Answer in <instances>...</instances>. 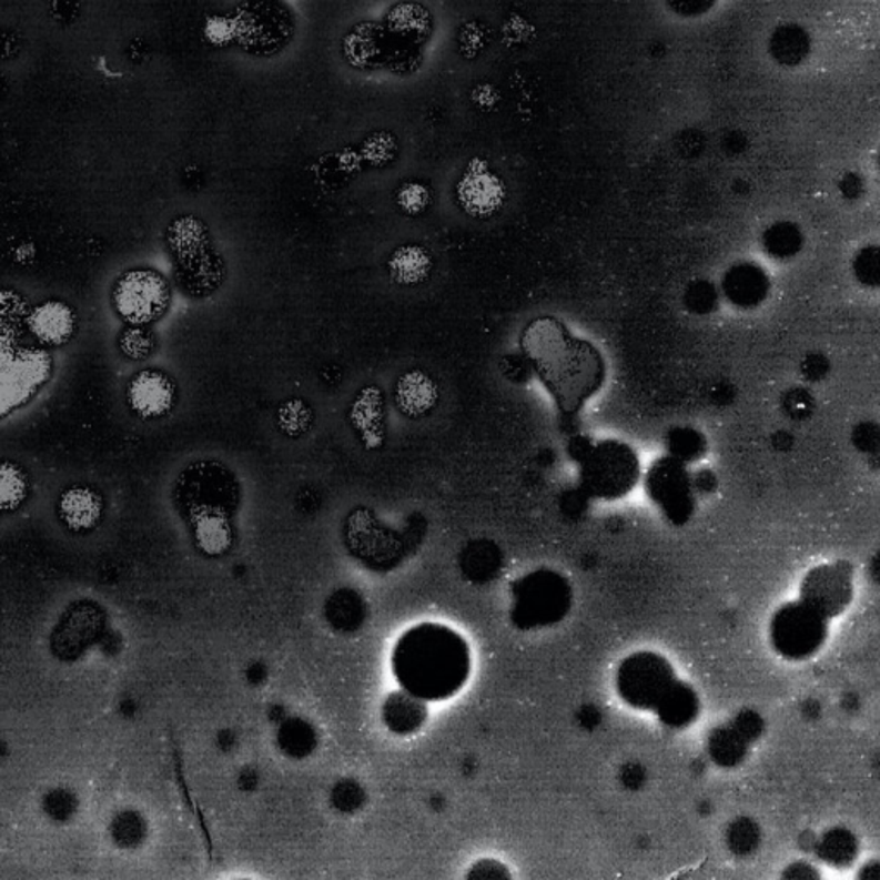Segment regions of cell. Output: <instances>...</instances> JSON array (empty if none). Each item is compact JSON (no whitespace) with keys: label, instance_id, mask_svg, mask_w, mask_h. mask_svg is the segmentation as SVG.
Here are the masks:
<instances>
[{"label":"cell","instance_id":"ba28073f","mask_svg":"<svg viewBox=\"0 0 880 880\" xmlns=\"http://www.w3.org/2000/svg\"><path fill=\"white\" fill-rule=\"evenodd\" d=\"M853 597L851 568L847 563L822 565L812 569L801 587V603L819 613L823 618H835Z\"/></svg>","mask_w":880,"mask_h":880},{"label":"cell","instance_id":"484cf974","mask_svg":"<svg viewBox=\"0 0 880 880\" xmlns=\"http://www.w3.org/2000/svg\"><path fill=\"white\" fill-rule=\"evenodd\" d=\"M431 203V193L422 184H404L397 193V205L409 215H418Z\"/></svg>","mask_w":880,"mask_h":880},{"label":"cell","instance_id":"e0dca14e","mask_svg":"<svg viewBox=\"0 0 880 880\" xmlns=\"http://www.w3.org/2000/svg\"><path fill=\"white\" fill-rule=\"evenodd\" d=\"M662 722L671 728L690 726L698 714V698L690 686L676 679L656 707Z\"/></svg>","mask_w":880,"mask_h":880},{"label":"cell","instance_id":"277c9868","mask_svg":"<svg viewBox=\"0 0 880 880\" xmlns=\"http://www.w3.org/2000/svg\"><path fill=\"white\" fill-rule=\"evenodd\" d=\"M169 300L168 281L152 269L127 272L114 287L115 310L131 325L159 321L168 312Z\"/></svg>","mask_w":880,"mask_h":880},{"label":"cell","instance_id":"9a60e30c","mask_svg":"<svg viewBox=\"0 0 880 880\" xmlns=\"http://www.w3.org/2000/svg\"><path fill=\"white\" fill-rule=\"evenodd\" d=\"M353 427L362 435L363 444L377 447L384 437V401L381 390L366 387L356 397L350 412Z\"/></svg>","mask_w":880,"mask_h":880},{"label":"cell","instance_id":"8992f818","mask_svg":"<svg viewBox=\"0 0 880 880\" xmlns=\"http://www.w3.org/2000/svg\"><path fill=\"white\" fill-rule=\"evenodd\" d=\"M675 681L671 664L650 653L628 657L618 671L619 695L638 709H656Z\"/></svg>","mask_w":880,"mask_h":880},{"label":"cell","instance_id":"30bf717a","mask_svg":"<svg viewBox=\"0 0 880 880\" xmlns=\"http://www.w3.org/2000/svg\"><path fill=\"white\" fill-rule=\"evenodd\" d=\"M568 584L554 573H537L526 579L522 590L523 618L530 625H549L559 621L569 609Z\"/></svg>","mask_w":880,"mask_h":880},{"label":"cell","instance_id":"52a82bcc","mask_svg":"<svg viewBox=\"0 0 880 880\" xmlns=\"http://www.w3.org/2000/svg\"><path fill=\"white\" fill-rule=\"evenodd\" d=\"M49 374V356L40 351L0 347V416L30 399Z\"/></svg>","mask_w":880,"mask_h":880},{"label":"cell","instance_id":"603a6c76","mask_svg":"<svg viewBox=\"0 0 880 880\" xmlns=\"http://www.w3.org/2000/svg\"><path fill=\"white\" fill-rule=\"evenodd\" d=\"M27 312L18 294L0 293V341L12 340L18 334Z\"/></svg>","mask_w":880,"mask_h":880},{"label":"cell","instance_id":"ac0fdd59","mask_svg":"<svg viewBox=\"0 0 880 880\" xmlns=\"http://www.w3.org/2000/svg\"><path fill=\"white\" fill-rule=\"evenodd\" d=\"M457 199L468 214L487 215L499 200V188L490 175L469 172L459 181Z\"/></svg>","mask_w":880,"mask_h":880},{"label":"cell","instance_id":"9c48e42d","mask_svg":"<svg viewBox=\"0 0 880 880\" xmlns=\"http://www.w3.org/2000/svg\"><path fill=\"white\" fill-rule=\"evenodd\" d=\"M584 475L585 485L595 496L619 497L637 482V459L625 447H598Z\"/></svg>","mask_w":880,"mask_h":880},{"label":"cell","instance_id":"4316f807","mask_svg":"<svg viewBox=\"0 0 880 880\" xmlns=\"http://www.w3.org/2000/svg\"><path fill=\"white\" fill-rule=\"evenodd\" d=\"M786 877L789 879H812V877H819L816 872H813L810 867L805 866V863H797V866L791 867L789 872L785 873Z\"/></svg>","mask_w":880,"mask_h":880},{"label":"cell","instance_id":"cb8c5ba5","mask_svg":"<svg viewBox=\"0 0 880 880\" xmlns=\"http://www.w3.org/2000/svg\"><path fill=\"white\" fill-rule=\"evenodd\" d=\"M819 853L823 860L831 861L836 866H842V863L853 860L854 853H857V844H854V839L847 832L835 831L823 838Z\"/></svg>","mask_w":880,"mask_h":880},{"label":"cell","instance_id":"44dd1931","mask_svg":"<svg viewBox=\"0 0 880 880\" xmlns=\"http://www.w3.org/2000/svg\"><path fill=\"white\" fill-rule=\"evenodd\" d=\"M279 428L290 437H302L312 428L313 412L302 399H290L277 409Z\"/></svg>","mask_w":880,"mask_h":880},{"label":"cell","instance_id":"5bb4252c","mask_svg":"<svg viewBox=\"0 0 880 880\" xmlns=\"http://www.w3.org/2000/svg\"><path fill=\"white\" fill-rule=\"evenodd\" d=\"M31 334L45 344H64L73 336L77 327L73 310L61 302H47L28 315Z\"/></svg>","mask_w":880,"mask_h":880},{"label":"cell","instance_id":"5b68a950","mask_svg":"<svg viewBox=\"0 0 880 880\" xmlns=\"http://www.w3.org/2000/svg\"><path fill=\"white\" fill-rule=\"evenodd\" d=\"M826 637L827 619L801 600L779 609L770 625L773 647L788 659L801 660L813 656Z\"/></svg>","mask_w":880,"mask_h":880},{"label":"cell","instance_id":"4fadbf2b","mask_svg":"<svg viewBox=\"0 0 880 880\" xmlns=\"http://www.w3.org/2000/svg\"><path fill=\"white\" fill-rule=\"evenodd\" d=\"M394 397L403 415L418 418L435 408L438 399L437 384L422 370H412L401 375Z\"/></svg>","mask_w":880,"mask_h":880},{"label":"cell","instance_id":"7a4b0ae2","mask_svg":"<svg viewBox=\"0 0 880 880\" xmlns=\"http://www.w3.org/2000/svg\"><path fill=\"white\" fill-rule=\"evenodd\" d=\"M294 18L281 0H243L233 16L234 40L250 54H277L291 42Z\"/></svg>","mask_w":880,"mask_h":880},{"label":"cell","instance_id":"2e32d148","mask_svg":"<svg viewBox=\"0 0 880 880\" xmlns=\"http://www.w3.org/2000/svg\"><path fill=\"white\" fill-rule=\"evenodd\" d=\"M387 267L394 283L401 286H416L431 277L434 260L424 246L409 243L394 250Z\"/></svg>","mask_w":880,"mask_h":880},{"label":"cell","instance_id":"7c38bea8","mask_svg":"<svg viewBox=\"0 0 880 880\" xmlns=\"http://www.w3.org/2000/svg\"><path fill=\"white\" fill-rule=\"evenodd\" d=\"M168 240L172 255L178 260V265L184 274L214 255V252L209 250V233L199 219L181 218L172 222Z\"/></svg>","mask_w":880,"mask_h":880},{"label":"cell","instance_id":"d6986e66","mask_svg":"<svg viewBox=\"0 0 880 880\" xmlns=\"http://www.w3.org/2000/svg\"><path fill=\"white\" fill-rule=\"evenodd\" d=\"M102 512V503L95 492L77 487L65 492L61 499V515L77 530L95 525Z\"/></svg>","mask_w":880,"mask_h":880},{"label":"cell","instance_id":"d4e9b609","mask_svg":"<svg viewBox=\"0 0 880 880\" xmlns=\"http://www.w3.org/2000/svg\"><path fill=\"white\" fill-rule=\"evenodd\" d=\"M121 347L122 353L130 356V358H146L153 350V336L145 328L134 325V327L122 332Z\"/></svg>","mask_w":880,"mask_h":880},{"label":"cell","instance_id":"3957f363","mask_svg":"<svg viewBox=\"0 0 880 880\" xmlns=\"http://www.w3.org/2000/svg\"><path fill=\"white\" fill-rule=\"evenodd\" d=\"M404 669L415 690L437 694L457 682L463 675L462 645L451 644L444 635L427 633L406 645Z\"/></svg>","mask_w":880,"mask_h":880},{"label":"cell","instance_id":"6da1fadb","mask_svg":"<svg viewBox=\"0 0 880 880\" xmlns=\"http://www.w3.org/2000/svg\"><path fill=\"white\" fill-rule=\"evenodd\" d=\"M522 347L545 390L566 415L579 412L606 382V360L553 316L526 325Z\"/></svg>","mask_w":880,"mask_h":880},{"label":"cell","instance_id":"8fae6325","mask_svg":"<svg viewBox=\"0 0 880 880\" xmlns=\"http://www.w3.org/2000/svg\"><path fill=\"white\" fill-rule=\"evenodd\" d=\"M174 384L168 375L146 370L131 381L128 399L131 408L143 418H159L174 404Z\"/></svg>","mask_w":880,"mask_h":880},{"label":"cell","instance_id":"ffe728a7","mask_svg":"<svg viewBox=\"0 0 880 880\" xmlns=\"http://www.w3.org/2000/svg\"><path fill=\"white\" fill-rule=\"evenodd\" d=\"M751 738L741 722L736 728L720 729L710 739V753L720 766H735L744 759L747 741Z\"/></svg>","mask_w":880,"mask_h":880},{"label":"cell","instance_id":"7402d4cb","mask_svg":"<svg viewBox=\"0 0 880 880\" xmlns=\"http://www.w3.org/2000/svg\"><path fill=\"white\" fill-rule=\"evenodd\" d=\"M27 478L18 466L0 463V509H12L27 496Z\"/></svg>","mask_w":880,"mask_h":880}]
</instances>
